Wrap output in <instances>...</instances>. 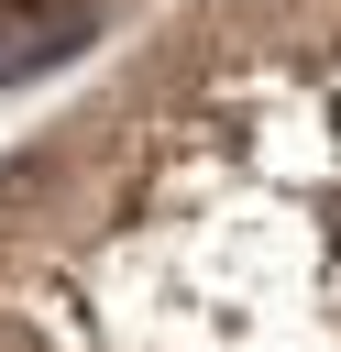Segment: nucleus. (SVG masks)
<instances>
[{
  "mask_svg": "<svg viewBox=\"0 0 341 352\" xmlns=\"http://www.w3.org/2000/svg\"><path fill=\"white\" fill-rule=\"evenodd\" d=\"M77 33H88V11H0V88L55 66V55H77Z\"/></svg>",
  "mask_w": 341,
  "mask_h": 352,
  "instance_id": "obj_1",
  "label": "nucleus"
}]
</instances>
